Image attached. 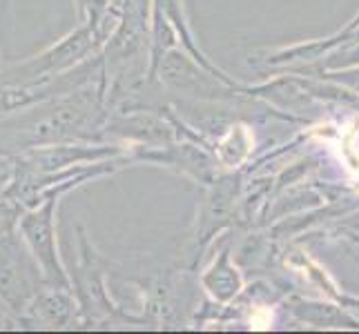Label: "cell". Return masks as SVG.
<instances>
[{"label":"cell","mask_w":359,"mask_h":334,"mask_svg":"<svg viewBox=\"0 0 359 334\" xmlns=\"http://www.w3.org/2000/svg\"><path fill=\"white\" fill-rule=\"evenodd\" d=\"M0 65H3V63H0Z\"/></svg>","instance_id":"cell-9"},{"label":"cell","mask_w":359,"mask_h":334,"mask_svg":"<svg viewBox=\"0 0 359 334\" xmlns=\"http://www.w3.org/2000/svg\"><path fill=\"white\" fill-rule=\"evenodd\" d=\"M45 283L43 270L18 230L0 237V310L11 323L20 326L32 299Z\"/></svg>","instance_id":"cell-3"},{"label":"cell","mask_w":359,"mask_h":334,"mask_svg":"<svg viewBox=\"0 0 359 334\" xmlns=\"http://www.w3.org/2000/svg\"><path fill=\"white\" fill-rule=\"evenodd\" d=\"M105 90L103 78L72 94L0 114V150L16 156L41 145L105 141L103 127L109 118Z\"/></svg>","instance_id":"cell-1"},{"label":"cell","mask_w":359,"mask_h":334,"mask_svg":"<svg viewBox=\"0 0 359 334\" xmlns=\"http://www.w3.org/2000/svg\"><path fill=\"white\" fill-rule=\"evenodd\" d=\"M76 316H81V307L76 294L72 288L45 286L34 296L27 312H25L20 328H52L60 330L72 326Z\"/></svg>","instance_id":"cell-5"},{"label":"cell","mask_w":359,"mask_h":334,"mask_svg":"<svg viewBox=\"0 0 359 334\" xmlns=\"http://www.w3.org/2000/svg\"><path fill=\"white\" fill-rule=\"evenodd\" d=\"M14 176H16V158L0 150V196L7 192Z\"/></svg>","instance_id":"cell-8"},{"label":"cell","mask_w":359,"mask_h":334,"mask_svg":"<svg viewBox=\"0 0 359 334\" xmlns=\"http://www.w3.org/2000/svg\"><path fill=\"white\" fill-rule=\"evenodd\" d=\"M22 212L25 209L16 201L7 199V196H0V237L18 230V221Z\"/></svg>","instance_id":"cell-7"},{"label":"cell","mask_w":359,"mask_h":334,"mask_svg":"<svg viewBox=\"0 0 359 334\" xmlns=\"http://www.w3.org/2000/svg\"><path fill=\"white\" fill-rule=\"evenodd\" d=\"M210 272H212V274H208L203 279V283H205L208 290L212 292L219 301H228V299H232V296L239 292L241 279L237 274V270L230 267L228 254L221 256L219 261H217V265H215V270H210Z\"/></svg>","instance_id":"cell-6"},{"label":"cell","mask_w":359,"mask_h":334,"mask_svg":"<svg viewBox=\"0 0 359 334\" xmlns=\"http://www.w3.org/2000/svg\"><path fill=\"white\" fill-rule=\"evenodd\" d=\"M103 47L105 43L94 29V25L90 20H81L67 36L43 49L41 54L18 60V63L0 65V90L36 88L101 54Z\"/></svg>","instance_id":"cell-2"},{"label":"cell","mask_w":359,"mask_h":334,"mask_svg":"<svg viewBox=\"0 0 359 334\" xmlns=\"http://www.w3.org/2000/svg\"><path fill=\"white\" fill-rule=\"evenodd\" d=\"M126 156L121 145L105 141H79V143H54L32 147L16 154V174H56L81 165H94L101 160Z\"/></svg>","instance_id":"cell-4"}]
</instances>
